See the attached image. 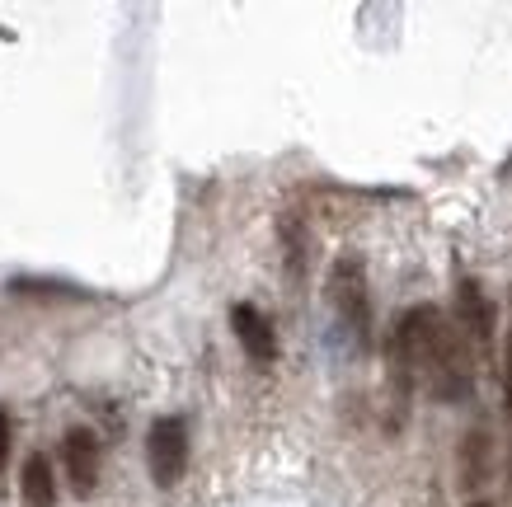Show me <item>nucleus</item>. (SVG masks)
<instances>
[{"label": "nucleus", "instance_id": "obj_7", "mask_svg": "<svg viewBox=\"0 0 512 507\" xmlns=\"http://www.w3.org/2000/svg\"><path fill=\"white\" fill-rule=\"evenodd\" d=\"M57 498V484H52V465L43 456H29L24 461V507H52Z\"/></svg>", "mask_w": 512, "mask_h": 507}, {"label": "nucleus", "instance_id": "obj_9", "mask_svg": "<svg viewBox=\"0 0 512 507\" xmlns=\"http://www.w3.org/2000/svg\"><path fill=\"white\" fill-rule=\"evenodd\" d=\"M503 385H508V409H512V334H508V367H503Z\"/></svg>", "mask_w": 512, "mask_h": 507}, {"label": "nucleus", "instance_id": "obj_2", "mask_svg": "<svg viewBox=\"0 0 512 507\" xmlns=\"http://www.w3.org/2000/svg\"><path fill=\"white\" fill-rule=\"evenodd\" d=\"M329 301L339 310V324L353 329L357 343L372 338V301H367V277H362V263L357 259L334 263V273H329Z\"/></svg>", "mask_w": 512, "mask_h": 507}, {"label": "nucleus", "instance_id": "obj_8", "mask_svg": "<svg viewBox=\"0 0 512 507\" xmlns=\"http://www.w3.org/2000/svg\"><path fill=\"white\" fill-rule=\"evenodd\" d=\"M5 461H10V414L0 404V475H5Z\"/></svg>", "mask_w": 512, "mask_h": 507}, {"label": "nucleus", "instance_id": "obj_5", "mask_svg": "<svg viewBox=\"0 0 512 507\" xmlns=\"http://www.w3.org/2000/svg\"><path fill=\"white\" fill-rule=\"evenodd\" d=\"M231 329H235V338H240V348H245L249 362H273L278 338H273V324H268L254 306H235L231 310Z\"/></svg>", "mask_w": 512, "mask_h": 507}, {"label": "nucleus", "instance_id": "obj_4", "mask_svg": "<svg viewBox=\"0 0 512 507\" xmlns=\"http://www.w3.org/2000/svg\"><path fill=\"white\" fill-rule=\"evenodd\" d=\"M62 461H66V475H71V489L80 498H90L99 489V461H104V451H99V437L85 428H71L62 442Z\"/></svg>", "mask_w": 512, "mask_h": 507}, {"label": "nucleus", "instance_id": "obj_10", "mask_svg": "<svg viewBox=\"0 0 512 507\" xmlns=\"http://www.w3.org/2000/svg\"><path fill=\"white\" fill-rule=\"evenodd\" d=\"M475 507H484V503H475Z\"/></svg>", "mask_w": 512, "mask_h": 507}, {"label": "nucleus", "instance_id": "obj_1", "mask_svg": "<svg viewBox=\"0 0 512 507\" xmlns=\"http://www.w3.org/2000/svg\"><path fill=\"white\" fill-rule=\"evenodd\" d=\"M395 338H400L414 367H419V381H428L437 400H461L470 390V371H466V353H461V338L451 334V324L442 320L437 306H414L404 310L400 324H395Z\"/></svg>", "mask_w": 512, "mask_h": 507}, {"label": "nucleus", "instance_id": "obj_3", "mask_svg": "<svg viewBox=\"0 0 512 507\" xmlns=\"http://www.w3.org/2000/svg\"><path fill=\"white\" fill-rule=\"evenodd\" d=\"M146 465L160 489H174L188 470V428L184 418H156L146 432Z\"/></svg>", "mask_w": 512, "mask_h": 507}, {"label": "nucleus", "instance_id": "obj_6", "mask_svg": "<svg viewBox=\"0 0 512 507\" xmlns=\"http://www.w3.org/2000/svg\"><path fill=\"white\" fill-rule=\"evenodd\" d=\"M456 310H461V324H466V334L489 348V338H494V306H489V296L475 277H466L461 287H456Z\"/></svg>", "mask_w": 512, "mask_h": 507}]
</instances>
